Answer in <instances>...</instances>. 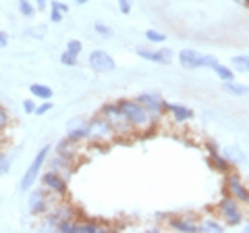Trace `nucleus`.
I'll use <instances>...</instances> for the list:
<instances>
[{"label": "nucleus", "mask_w": 249, "mask_h": 233, "mask_svg": "<svg viewBox=\"0 0 249 233\" xmlns=\"http://www.w3.org/2000/svg\"><path fill=\"white\" fill-rule=\"evenodd\" d=\"M40 183L46 192H50L52 196H56V198H65L69 194V177L58 173V171H52V169L42 171Z\"/></svg>", "instance_id": "9d476101"}, {"label": "nucleus", "mask_w": 249, "mask_h": 233, "mask_svg": "<svg viewBox=\"0 0 249 233\" xmlns=\"http://www.w3.org/2000/svg\"><path fill=\"white\" fill-rule=\"evenodd\" d=\"M121 106V111L127 116V121L131 123V127L135 129V134H143V131H156L160 123L145 111V108L137 102L135 98H121L116 100Z\"/></svg>", "instance_id": "f257e3e1"}, {"label": "nucleus", "mask_w": 249, "mask_h": 233, "mask_svg": "<svg viewBox=\"0 0 249 233\" xmlns=\"http://www.w3.org/2000/svg\"><path fill=\"white\" fill-rule=\"evenodd\" d=\"M222 90L227 92L229 96H235V98H241V96H247L249 94V85L241 83V81H222Z\"/></svg>", "instance_id": "412c9836"}, {"label": "nucleus", "mask_w": 249, "mask_h": 233, "mask_svg": "<svg viewBox=\"0 0 249 233\" xmlns=\"http://www.w3.org/2000/svg\"><path fill=\"white\" fill-rule=\"evenodd\" d=\"M88 134H89L88 142H91V144H106V142H112L116 137L110 123H108L100 113L96 116H91V119H88Z\"/></svg>", "instance_id": "0eeeda50"}, {"label": "nucleus", "mask_w": 249, "mask_h": 233, "mask_svg": "<svg viewBox=\"0 0 249 233\" xmlns=\"http://www.w3.org/2000/svg\"><path fill=\"white\" fill-rule=\"evenodd\" d=\"M135 54L139 58L158 65H170V60H173V50L170 48H135Z\"/></svg>", "instance_id": "2eb2a0df"}, {"label": "nucleus", "mask_w": 249, "mask_h": 233, "mask_svg": "<svg viewBox=\"0 0 249 233\" xmlns=\"http://www.w3.org/2000/svg\"><path fill=\"white\" fill-rule=\"evenodd\" d=\"M69 13V4L62 0H52L50 2V23H60Z\"/></svg>", "instance_id": "b1692460"}, {"label": "nucleus", "mask_w": 249, "mask_h": 233, "mask_svg": "<svg viewBox=\"0 0 249 233\" xmlns=\"http://www.w3.org/2000/svg\"><path fill=\"white\" fill-rule=\"evenodd\" d=\"M60 65H62V67L73 69V67L79 65V57H75V54H69V52L65 50V52L60 54Z\"/></svg>", "instance_id": "2f4dec72"}, {"label": "nucleus", "mask_w": 249, "mask_h": 233, "mask_svg": "<svg viewBox=\"0 0 249 233\" xmlns=\"http://www.w3.org/2000/svg\"><path fill=\"white\" fill-rule=\"evenodd\" d=\"M9 125H11V113L6 111L2 104H0V134H2V131Z\"/></svg>", "instance_id": "72a5a7b5"}, {"label": "nucleus", "mask_w": 249, "mask_h": 233, "mask_svg": "<svg viewBox=\"0 0 249 233\" xmlns=\"http://www.w3.org/2000/svg\"><path fill=\"white\" fill-rule=\"evenodd\" d=\"M52 108H54V104L50 102V100H44V102H40V104H37L36 106V116H42V115H48L50 111H52Z\"/></svg>", "instance_id": "f704fd0d"}, {"label": "nucleus", "mask_w": 249, "mask_h": 233, "mask_svg": "<svg viewBox=\"0 0 249 233\" xmlns=\"http://www.w3.org/2000/svg\"><path fill=\"white\" fill-rule=\"evenodd\" d=\"M145 40L150 42V44H164L166 42V34L164 32H158V29H147L145 32Z\"/></svg>", "instance_id": "c756f323"}, {"label": "nucleus", "mask_w": 249, "mask_h": 233, "mask_svg": "<svg viewBox=\"0 0 249 233\" xmlns=\"http://www.w3.org/2000/svg\"><path fill=\"white\" fill-rule=\"evenodd\" d=\"M67 137L75 144H81V142H88V121L81 119V116H75L67 123Z\"/></svg>", "instance_id": "dca6fc26"}, {"label": "nucleus", "mask_w": 249, "mask_h": 233, "mask_svg": "<svg viewBox=\"0 0 249 233\" xmlns=\"http://www.w3.org/2000/svg\"><path fill=\"white\" fill-rule=\"evenodd\" d=\"M11 167H13V158L6 152L0 150V177L9 175L11 173Z\"/></svg>", "instance_id": "7c9ffc66"}, {"label": "nucleus", "mask_w": 249, "mask_h": 233, "mask_svg": "<svg viewBox=\"0 0 249 233\" xmlns=\"http://www.w3.org/2000/svg\"><path fill=\"white\" fill-rule=\"evenodd\" d=\"M77 146L79 144H75V142H71L67 136L60 139V142L56 144V154H62V156H67V158H75L77 160Z\"/></svg>", "instance_id": "5701e85b"}, {"label": "nucleus", "mask_w": 249, "mask_h": 233, "mask_svg": "<svg viewBox=\"0 0 249 233\" xmlns=\"http://www.w3.org/2000/svg\"><path fill=\"white\" fill-rule=\"evenodd\" d=\"M50 152H52V146L50 144H44L42 148L37 150V154L34 156V160L29 162V167L25 169V173H23L21 181H19V190L21 192H29L37 181H40V175H42V171L46 167V162H48Z\"/></svg>", "instance_id": "7ed1b4c3"}, {"label": "nucleus", "mask_w": 249, "mask_h": 233, "mask_svg": "<svg viewBox=\"0 0 249 233\" xmlns=\"http://www.w3.org/2000/svg\"><path fill=\"white\" fill-rule=\"evenodd\" d=\"M75 219H79V214H77V208L73 204H69V202H54L50 211L42 216L40 227L46 231H58L62 223H69Z\"/></svg>", "instance_id": "f03ea898"}, {"label": "nucleus", "mask_w": 249, "mask_h": 233, "mask_svg": "<svg viewBox=\"0 0 249 233\" xmlns=\"http://www.w3.org/2000/svg\"><path fill=\"white\" fill-rule=\"evenodd\" d=\"M17 9H19V15H23L25 19H34L37 11L31 0H17Z\"/></svg>", "instance_id": "cd10ccee"}, {"label": "nucleus", "mask_w": 249, "mask_h": 233, "mask_svg": "<svg viewBox=\"0 0 249 233\" xmlns=\"http://www.w3.org/2000/svg\"><path fill=\"white\" fill-rule=\"evenodd\" d=\"M100 115L110 123V127L114 129L116 137H127V136H133L135 129L131 127V123L127 121V116L121 111L119 102H106L102 108H100Z\"/></svg>", "instance_id": "39448f33"}, {"label": "nucleus", "mask_w": 249, "mask_h": 233, "mask_svg": "<svg viewBox=\"0 0 249 233\" xmlns=\"http://www.w3.org/2000/svg\"><path fill=\"white\" fill-rule=\"evenodd\" d=\"M46 167L52 169V171H58V173H62L65 177H69L75 171L77 167V160L75 158H67L62 156V154H54V156L50 158L48 156V162H46Z\"/></svg>", "instance_id": "f3484780"}, {"label": "nucleus", "mask_w": 249, "mask_h": 233, "mask_svg": "<svg viewBox=\"0 0 249 233\" xmlns=\"http://www.w3.org/2000/svg\"><path fill=\"white\" fill-rule=\"evenodd\" d=\"M224 223L220 219H204L199 221V233H222Z\"/></svg>", "instance_id": "bb28decb"}, {"label": "nucleus", "mask_w": 249, "mask_h": 233, "mask_svg": "<svg viewBox=\"0 0 249 233\" xmlns=\"http://www.w3.org/2000/svg\"><path fill=\"white\" fill-rule=\"evenodd\" d=\"M168 119L177 123V125H181V123H187V121H193V116H196V113L191 111L189 106L185 104H177V102H168Z\"/></svg>", "instance_id": "a211bd4d"}, {"label": "nucleus", "mask_w": 249, "mask_h": 233, "mask_svg": "<svg viewBox=\"0 0 249 233\" xmlns=\"http://www.w3.org/2000/svg\"><path fill=\"white\" fill-rule=\"evenodd\" d=\"M245 233H249V225H245Z\"/></svg>", "instance_id": "79ce46f5"}, {"label": "nucleus", "mask_w": 249, "mask_h": 233, "mask_svg": "<svg viewBox=\"0 0 249 233\" xmlns=\"http://www.w3.org/2000/svg\"><path fill=\"white\" fill-rule=\"evenodd\" d=\"M56 200H58L56 196H52V194L46 192L44 188H36V190L31 188L29 198H27V211H29L31 216H44Z\"/></svg>", "instance_id": "6e6552de"}, {"label": "nucleus", "mask_w": 249, "mask_h": 233, "mask_svg": "<svg viewBox=\"0 0 249 233\" xmlns=\"http://www.w3.org/2000/svg\"><path fill=\"white\" fill-rule=\"evenodd\" d=\"M88 2H91V0H75V4H79V6H83V4H88Z\"/></svg>", "instance_id": "a19ab883"}, {"label": "nucleus", "mask_w": 249, "mask_h": 233, "mask_svg": "<svg viewBox=\"0 0 249 233\" xmlns=\"http://www.w3.org/2000/svg\"><path fill=\"white\" fill-rule=\"evenodd\" d=\"M116 4H119V11L123 15H131L133 11V0H116Z\"/></svg>", "instance_id": "e433bc0d"}, {"label": "nucleus", "mask_w": 249, "mask_h": 233, "mask_svg": "<svg viewBox=\"0 0 249 233\" xmlns=\"http://www.w3.org/2000/svg\"><path fill=\"white\" fill-rule=\"evenodd\" d=\"M166 225L178 233H199V221L191 214H170Z\"/></svg>", "instance_id": "ddd939ff"}, {"label": "nucleus", "mask_w": 249, "mask_h": 233, "mask_svg": "<svg viewBox=\"0 0 249 233\" xmlns=\"http://www.w3.org/2000/svg\"><path fill=\"white\" fill-rule=\"evenodd\" d=\"M216 213H218V219L224 223V227H241V223L245 219L243 204L232 196H229V194H224V196L218 200Z\"/></svg>", "instance_id": "20e7f679"}, {"label": "nucleus", "mask_w": 249, "mask_h": 233, "mask_svg": "<svg viewBox=\"0 0 249 233\" xmlns=\"http://www.w3.org/2000/svg\"><path fill=\"white\" fill-rule=\"evenodd\" d=\"M208 165L212 167L214 171H218V173H222V175L235 169V167L231 165V160L222 154L220 148H218V150H212V152H208Z\"/></svg>", "instance_id": "6ab92c4d"}, {"label": "nucleus", "mask_w": 249, "mask_h": 233, "mask_svg": "<svg viewBox=\"0 0 249 233\" xmlns=\"http://www.w3.org/2000/svg\"><path fill=\"white\" fill-rule=\"evenodd\" d=\"M6 46H9V34L0 32V48H6Z\"/></svg>", "instance_id": "ea45409f"}, {"label": "nucleus", "mask_w": 249, "mask_h": 233, "mask_svg": "<svg viewBox=\"0 0 249 233\" xmlns=\"http://www.w3.org/2000/svg\"><path fill=\"white\" fill-rule=\"evenodd\" d=\"M36 102H34V98H27V100H23V111H25L27 115H34L36 113Z\"/></svg>", "instance_id": "4c0bfd02"}, {"label": "nucleus", "mask_w": 249, "mask_h": 233, "mask_svg": "<svg viewBox=\"0 0 249 233\" xmlns=\"http://www.w3.org/2000/svg\"><path fill=\"white\" fill-rule=\"evenodd\" d=\"M29 94H31V98H37L40 102H44V100H52L54 92H52L50 85H46V83H31Z\"/></svg>", "instance_id": "4be33fe9"}, {"label": "nucleus", "mask_w": 249, "mask_h": 233, "mask_svg": "<svg viewBox=\"0 0 249 233\" xmlns=\"http://www.w3.org/2000/svg\"><path fill=\"white\" fill-rule=\"evenodd\" d=\"M212 71H214V75H216L220 81H232V79H235V75H237L235 71H232L231 65H222L220 60H218V63L212 67Z\"/></svg>", "instance_id": "393cba45"}, {"label": "nucleus", "mask_w": 249, "mask_h": 233, "mask_svg": "<svg viewBox=\"0 0 249 233\" xmlns=\"http://www.w3.org/2000/svg\"><path fill=\"white\" fill-rule=\"evenodd\" d=\"M178 65H181L183 69H187V71H196V69H212L218 58L214 57V54H201L197 50L193 48H183L181 52H178Z\"/></svg>", "instance_id": "423d86ee"}, {"label": "nucleus", "mask_w": 249, "mask_h": 233, "mask_svg": "<svg viewBox=\"0 0 249 233\" xmlns=\"http://www.w3.org/2000/svg\"><path fill=\"white\" fill-rule=\"evenodd\" d=\"M60 233H104L106 229L102 227L100 223L96 221H69V223H62L58 227Z\"/></svg>", "instance_id": "4468645a"}, {"label": "nucleus", "mask_w": 249, "mask_h": 233, "mask_svg": "<svg viewBox=\"0 0 249 233\" xmlns=\"http://www.w3.org/2000/svg\"><path fill=\"white\" fill-rule=\"evenodd\" d=\"M135 100H137V102L142 104L145 111L150 113L158 123L166 116L168 102L158 94V92H142V94H137V96H135Z\"/></svg>", "instance_id": "1a4fd4ad"}, {"label": "nucleus", "mask_w": 249, "mask_h": 233, "mask_svg": "<svg viewBox=\"0 0 249 233\" xmlns=\"http://www.w3.org/2000/svg\"><path fill=\"white\" fill-rule=\"evenodd\" d=\"M34 4H36V9H37V11H46V9L50 6L48 0H34Z\"/></svg>", "instance_id": "58836bf2"}, {"label": "nucleus", "mask_w": 249, "mask_h": 233, "mask_svg": "<svg viewBox=\"0 0 249 233\" xmlns=\"http://www.w3.org/2000/svg\"><path fill=\"white\" fill-rule=\"evenodd\" d=\"M224 192H227L229 196H232L235 200H239L241 204L249 206V188L243 183V179H241L237 169L224 173Z\"/></svg>", "instance_id": "9b49d317"}, {"label": "nucleus", "mask_w": 249, "mask_h": 233, "mask_svg": "<svg viewBox=\"0 0 249 233\" xmlns=\"http://www.w3.org/2000/svg\"><path fill=\"white\" fill-rule=\"evenodd\" d=\"M88 67L93 73L104 75V73L116 71V60L106 50H91L89 57H88Z\"/></svg>", "instance_id": "f8f14e48"}, {"label": "nucleus", "mask_w": 249, "mask_h": 233, "mask_svg": "<svg viewBox=\"0 0 249 233\" xmlns=\"http://www.w3.org/2000/svg\"><path fill=\"white\" fill-rule=\"evenodd\" d=\"M231 67H232V71L239 75L249 73V54H237V57H232Z\"/></svg>", "instance_id": "a878e982"}, {"label": "nucleus", "mask_w": 249, "mask_h": 233, "mask_svg": "<svg viewBox=\"0 0 249 233\" xmlns=\"http://www.w3.org/2000/svg\"><path fill=\"white\" fill-rule=\"evenodd\" d=\"M65 50H67L69 54H75V57H81V52H83V42H81V40H69Z\"/></svg>", "instance_id": "473e14b6"}, {"label": "nucleus", "mask_w": 249, "mask_h": 233, "mask_svg": "<svg viewBox=\"0 0 249 233\" xmlns=\"http://www.w3.org/2000/svg\"><path fill=\"white\" fill-rule=\"evenodd\" d=\"M222 154L231 160V165L235 167V169H237L239 165H245V162H247L245 152L241 150V148H237V146H224V148H222Z\"/></svg>", "instance_id": "aec40b11"}, {"label": "nucleus", "mask_w": 249, "mask_h": 233, "mask_svg": "<svg viewBox=\"0 0 249 233\" xmlns=\"http://www.w3.org/2000/svg\"><path fill=\"white\" fill-rule=\"evenodd\" d=\"M93 32H96L100 38H102V40H110V38H114L112 27H110V25H106V23H102V21L93 23Z\"/></svg>", "instance_id": "c85d7f7f"}, {"label": "nucleus", "mask_w": 249, "mask_h": 233, "mask_svg": "<svg viewBox=\"0 0 249 233\" xmlns=\"http://www.w3.org/2000/svg\"><path fill=\"white\" fill-rule=\"evenodd\" d=\"M23 36H27V38H36V40H40V38L46 36V27L40 25V27H31V29H25V34Z\"/></svg>", "instance_id": "c9c22d12"}]
</instances>
